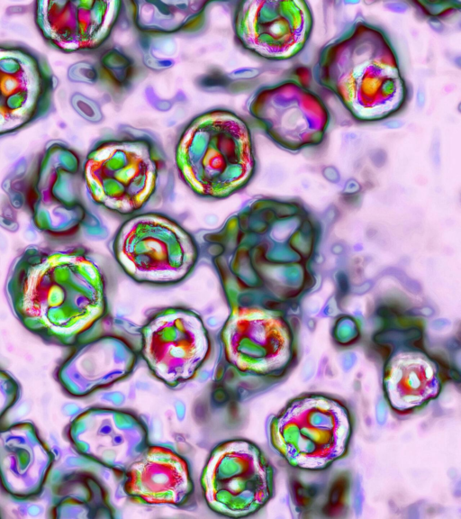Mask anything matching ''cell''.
<instances>
[{
  "instance_id": "obj_1",
  "label": "cell",
  "mask_w": 461,
  "mask_h": 519,
  "mask_svg": "<svg viewBox=\"0 0 461 519\" xmlns=\"http://www.w3.org/2000/svg\"><path fill=\"white\" fill-rule=\"evenodd\" d=\"M6 288L28 327L64 341H76L105 312L103 276L76 249L28 248L15 261Z\"/></svg>"
},
{
  "instance_id": "obj_2",
  "label": "cell",
  "mask_w": 461,
  "mask_h": 519,
  "mask_svg": "<svg viewBox=\"0 0 461 519\" xmlns=\"http://www.w3.org/2000/svg\"><path fill=\"white\" fill-rule=\"evenodd\" d=\"M176 163L198 195L221 198L240 189L255 165L249 127L234 112L215 108L193 118L176 146Z\"/></svg>"
},
{
  "instance_id": "obj_3",
  "label": "cell",
  "mask_w": 461,
  "mask_h": 519,
  "mask_svg": "<svg viewBox=\"0 0 461 519\" xmlns=\"http://www.w3.org/2000/svg\"><path fill=\"white\" fill-rule=\"evenodd\" d=\"M161 150L156 139L134 128L118 130L97 141L85 164L89 196L109 210L130 214L154 194Z\"/></svg>"
},
{
  "instance_id": "obj_4",
  "label": "cell",
  "mask_w": 461,
  "mask_h": 519,
  "mask_svg": "<svg viewBox=\"0 0 461 519\" xmlns=\"http://www.w3.org/2000/svg\"><path fill=\"white\" fill-rule=\"evenodd\" d=\"M113 251L129 276L153 284L182 280L197 258L190 234L158 214L137 215L124 223L113 242Z\"/></svg>"
},
{
  "instance_id": "obj_5",
  "label": "cell",
  "mask_w": 461,
  "mask_h": 519,
  "mask_svg": "<svg viewBox=\"0 0 461 519\" xmlns=\"http://www.w3.org/2000/svg\"><path fill=\"white\" fill-rule=\"evenodd\" d=\"M201 487L211 510L228 517H244L267 501L270 470L255 444L241 439L229 440L210 453Z\"/></svg>"
},
{
  "instance_id": "obj_6",
  "label": "cell",
  "mask_w": 461,
  "mask_h": 519,
  "mask_svg": "<svg viewBox=\"0 0 461 519\" xmlns=\"http://www.w3.org/2000/svg\"><path fill=\"white\" fill-rule=\"evenodd\" d=\"M141 355L153 375L170 387L192 379L204 362L210 341L199 315L168 308L143 327Z\"/></svg>"
},
{
  "instance_id": "obj_7",
  "label": "cell",
  "mask_w": 461,
  "mask_h": 519,
  "mask_svg": "<svg viewBox=\"0 0 461 519\" xmlns=\"http://www.w3.org/2000/svg\"><path fill=\"white\" fill-rule=\"evenodd\" d=\"M122 490L132 501L181 507L192 497L187 461L168 447L149 445L124 471Z\"/></svg>"
},
{
  "instance_id": "obj_8",
  "label": "cell",
  "mask_w": 461,
  "mask_h": 519,
  "mask_svg": "<svg viewBox=\"0 0 461 519\" xmlns=\"http://www.w3.org/2000/svg\"><path fill=\"white\" fill-rule=\"evenodd\" d=\"M83 418L79 448L110 469L124 472L149 446L145 424L131 413L103 408Z\"/></svg>"
},
{
  "instance_id": "obj_9",
  "label": "cell",
  "mask_w": 461,
  "mask_h": 519,
  "mask_svg": "<svg viewBox=\"0 0 461 519\" xmlns=\"http://www.w3.org/2000/svg\"><path fill=\"white\" fill-rule=\"evenodd\" d=\"M223 353L229 368L242 377L268 373L277 364L276 323L265 314L235 307L221 331Z\"/></svg>"
},
{
  "instance_id": "obj_10",
  "label": "cell",
  "mask_w": 461,
  "mask_h": 519,
  "mask_svg": "<svg viewBox=\"0 0 461 519\" xmlns=\"http://www.w3.org/2000/svg\"><path fill=\"white\" fill-rule=\"evenodd\" d=\"M277 2H242L234 13V31L243 47L267 59L292 51V22H286Z\"/></svg>"
},
{
  "instance_id": "obj_11",
  "label": "cell",
  "mask_w": 461,
  "mask_h": 519,
  "mask_svg": "<svg viewBox=\"0 0 461 519\" xmlns=\"http://www.w3.org/2000/svg\"><path fill=\"white\" fill-rule=\"evenodd\" d=\"M29 96L30 92L25 87L8 94L4 101L6 112L14 113L21 111L27 105Z\"/></svg>"
},
{
  "instance_id": "obj_12",
  "label": "cell",
  "mask_w": 461,
  "mask_h": 519,
  "mask_svg": "<svg viewBox=\"0 0 461 519\" xmlns=\"http://www.w3.org/2000/svg\"><path fill=\"white\" fill-rule=\"evenodd\" d=\"M402 122L401 120H390L384 123V126L389 129H398L402 126Z\"/></svg>"
},
{
  "instance_id": "obj_13",
  "label": "cell",
  "mask_w": 461,
  "mask_h": 519,
  "mask_svg": "<svg viewBox=\"0 0 461 519\" xmlns=\"http://www.w3.org/2000/svg\"><path fill=\"white\" fill-rule=\"evenodd\" d=\"M424 103H425L424 91H423V89H420V90H418V93H417V105L419 106L422 107Z\"/></svg>"
}]
</instances>
